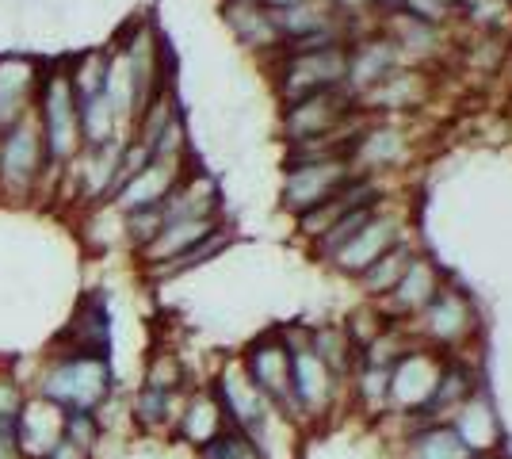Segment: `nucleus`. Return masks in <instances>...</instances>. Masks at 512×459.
Instances as JSON below:
<instances>
[{"label": "nucleus", "instance_id": "1", "mask_svg": "<svg viewBox=\"0 0 512 459\" xmlns=\"http://www.w3.org/2000/svg\"><path fill=\"white\" fill-rule=\"evenodd\" d=\"M279 337L291 349V402H287V421L299 425L302 437L344 421L348 383L329 372L325 360L310 349V329H306V322L279 326Z\"/></svg>", "mask_w": 512, "mask_h": 459}, {"label": "nucleus", "instance_id": "2", "mask_svg": "<svg viewBox=\"0 0 512 459\" xmlns=\"http://www.w3.org/2000/svg\"><path fill=\"white\" fill-rule=\"evenodd\" d=\"M27 391L46 398L62 414H73V410L96 414L107 398L119 394V372H115V360L107 356L50 349L31 372Z\"/></svg>", "mask_w": 512, "mask_h": 459}, {"label": "nucleus", "instance_id": "3", "mask_svg": "<svg viewBox=\"0 0 512 459\" xmlns=\"http://www.w3.org/2000/svg\"><path fill=\"white\" fill-rule=\"evenodd\" d=\"M0 199L8 203L58 199V176L46 161L35 111L0 131Z\"/></svg>", "mask_w": 512, "mask_h": 459}, {"label": "nucleus", "instance_id": "4", "mask_svg": "<svg viewBox=\"0 0 512 459\" xmlns=\"http://www.w3.org/2000/svg\"><path fill=\"white\" fill-rule=\"evenodd\" d=\"M35 119L43 131L46 161L62 184V173L81 157L85 142H81V115H77V96L65 73V54L62 58H46L43 81H39V96H35Z\"/></svg>", "mask_w": 512, "mask_h": 459}, {"label": "nucleus", "instance_id": "5", "mask_svg": "<svg viewBox=\"0 0 512 459\" xmlns=\"http://www.w3.org/2000/svg\"><path fill=\"white\" fill-rule=\"evenodd\" d=\"M413 341L428 352H440V356H463L470 352V345L478 341L482 333V314L470 299V291H463L459 284H444L440 295L409 322Z\"/></svg>", "mask_w": 512, "mask_h": 459}, {"label": "nucleus", "instance_id": "6", "mask_svg": "<svg viewBox=\"0 0 512 459\" xmlns=\"http://www.w3.org/2000/svg\"><path fill=\"white\" fill-rule=\"evenodd\" d=\"M409 238H413L409 199L390 196V199H383V203L371 211V219L363 222L360 230L325 261V268H333L344 280H356L363 268H371V264L383 257L386 249H394L398 241H409Z\"/></svg>", "mask_w": 512, "mask_h": 459}, {"label": "nucleus", "instance_id": "7", "mask_svg": "<svg viewBox=\"0 0 512 459\" xmlns=\"http://www.w3.org/2000/svg\"><path fill=\"white\" fill-rule=\"evenodd\" d=\"M268 66L272 92L279 104H295L302 96H314L325 88H341L348 81V46L325 50H279ZM348 88V85H344Z\"/></svg>", "mask_w": 512, "mask_h": 459}, {"label": "nucleus", "instance_id": "8", "mask_svg": "<svg viewBox=\"0 0 512 459\" xmlns=\"http://www.w3.org/2000/svg\"><path fill=\"white\" fill-rule=\"evenodd\" d=\"M356 176L348 157H295L283 161V184H279V207L299 219L302 211L318 207L333 196L337 188H344Z\"/></svg>", "mask_w": 512, "mask_h": 459}, {"label": "nucleus", "instance_id": "9", "mask_svg": "<svg viewBox=\"0 0 512 459\" xmlns=\"http://www.w3.org/2000/svg\"><path fill=\"white\" fill-rule=\"evenodd\" d=\"M360 111V100L352 88H325L314 96H302L295 104H279V138L287 146L295 142H310L321 134L337 131L341 123H348Z\"/></svg>", "mask_w": 512, "mask_h": 459}, {"label": "nucleus", "instance_id": "10", "mask_svg": "<svg viewBox=\"0 0 512 459\" xmlns=\"http://www.w3.org/2000/svg\"><path fill=\"white\" fill-rule=\"evenodd\" d=\"M237 360H241L245 375L253 379L256 391L287 417V402H291V349L279 337V329L256 333L253 341L237 352Z\"/></svg>", "mask_w": 512, "mask_h": 459}, {"label": "nucleus", "instance_id": "11", "mask_svg": "<svg viewBox=\"0 0 512 459\" xmlns=\"http://www.w3.org/2000/svg\"><path fill=\"white\" fill-rule=\"evenodd\" d=\"M54 349L62 352H92V356H107L115 360V314H111V299L104 287H92L81 295V303L73 306L69 322L58 333Z\"/></svg>", "mask_w": 512, "mask_h": 459}, {"label": "nucleus", "instance_id": "12", "mask_svg": "<svg viewBox=\"0 0 512 459\" xmlns=\"http://www.w3.org/2000/svg\"><path fill=\"white\" fill-rule=\"evenodd\" d=\"M409 150H413V134H409L406 119H375L371 115V123L356 138L348 161L363 176H394L402 173V165L409 161Z\"/></svg>", "mask_w": 512, "mask_h": 459}, {"label": "nucleus", "instance_id": "13", "mask_svg": "<svg viewBox=\"0 0 512 459\" xmlns=\"http://www.w3.org/2000/svg\"><path fill=\"white\" fill-rule=\"evenodd\" d=\"M448 268L440 261H432L425 249L413 257V264L406 268V276L394 284V291L379 299V303H371L379 314H383L386 322H398V326H409L421 310H425L436 295H440V287L448 284Z\"/></svg>", "mask_w": 512, "mask_h": 459}, {"label": "nucleus", "instance_id": "14", "mask_svg": "<svg viewBox=\"0 0 512 459\" xmlns=\"http://www.w3.org/2000/svg\"><path fill=\"white\" fill-rule=\"evenodd\" d=\"M444 368L440 352H428L421 345L413 349L390 368V414L394 417H417L425 410V402L436 391V379Z\"/></svg>", "mask_w": 512, "mask_h": 459}, {"label": "nucleus", "instance_id": "15", "mask_svg": "<svg viewBox=\"0 0 512 459\" xmlns=\"http://www.w3.org/2000/svg\"><path fill=\"white\" fill-rule=\"evenodd\" d=\"M432 96V81L421 66H402L394 69L390 77H383L379 85H371L360 92V108L375 119H406L413 111H421Z\"/></svg>", "mask_w": 512, "mask_h": 459}, {"label": "nucleus", "instance_id": "16", "mask_svg": "<svg viewBox=\"0 0 512 459\" xmlns=\"http://www.w3.org/2000/svg\"><path fill=\"white\" fill-rule=\"evenodd\" d=\"M46 58L27 50H0V131L35 111Z\"/></svg>", "mask_w": 512, "mask_h": 459}, {"label": "nucleus", "instance_id": "17", "mask_svg": "<svg viewBox=\"0 0 512 459\" xmlns=\"http://www.w3.org/2000/svg\"><path fill=\"white\" fill-rule=\"evenodd\" d=\"M195 165V153L192 157H150L146 161V169H138V173L130 176L127 184L111 196V207L115 211H142V207H161L165 196H169L172 188L184 180V173Z\"/></svg>", "mask_w": 512, "mask_h": 459}, {"label": "nucleus", "instance_id": "18", "mask_svg": "<svg viewBox=\"0 0 512 459\" xmlns=\"http://www.w3.org/2000/svg\"><path fill=\"white\" fill-rule=\"evenodd\" d=\"M218 16L226 23V31L234 35L237 46H245L260 62H272L279 54V31L272 12L260 0H222Z\"/></svg>", "mask_w": 512, "mask_h": 459}, {"label": "nucleus", "instance_id": "19", "mask_svg": "<svg viewBox=\"0 0 512 459\" xmlns=\"http://www.w3.org/2000/svg\"><path fill=\"white\" fill-rule=\"evenodd\" d=\"M161 219H226L222 215V188H218V176L207 173L199 161L184 173V180L172 188L165 203H161ZM161 222V226H165Z\"/></svg>", "mask_w": 512, "mask_h": 459}, {"label": "nucleus", "instance_id": "20", "mask_svg": "<svg viewBox=\"0 0 512 459\" xmlns=\"http://www.w3.org/2000/svg\"><path fill=\"white\" fill-rule=\"evenodd\" d=\"M230 425H226V417H222V406H218V398L211 394L207 387V379L203 383H195L192 391L184 394V406H180V417H176V429H172V444H184V448H207L214 437H222Z\"/></svg>", "mask_w": 512, "mask_h": 459}, {"label": "nucleus", "instance_id": "21", "mask_svg": "<svg viewBox=\"0 0 512 459\" xmlns=\"http://www.w3.org/2000/svg\"><path fill=\"white\" fill-rule=\"evenodd\" d=\"M482 387V375L474 368L470 352L463 356H444V368H440V379H436V391L425 402V410L417 414V421H451L455 410L467 402L470 394Z\"/></svg>", "mask_w": 512, "mask_h": 459}, {"label": "nucleus", "instance_id": "22", "mask_svg": "<svg viewBox=\"0 0 512 459\" xmlns=\"http://www.w3.org/2000/svg\"><path fill=\"white\" fill-rule=\"evenodd\" d=\"M402 66H406V58L398 54V46L390 43L383 31H371V35H360L348 43V81L344 85L360 96Z\"/></svg>", "mask_w": 512, "mask_h": 459}, {"label": "nucleus", "instance_id": "23", "mask_svg": "<svg viewBox=\"0 0 512 459\" xmlns=\"http://www.w3.org/2000/svg\"><path fill=\"white\" fill-rule=\"evenodd\" d=\"M222 222L226 219H172V222H165V226L150 238V245H142V249L134 253V261H138L142 272H150V268H157V264H165V261H176V257L188 253L192 245H199L203 238H211Z\"/></svg>", "mask_w": 512, "mask_h": 459}, {"label": "nucleus", "instance_id": "24", "mask_svg": "<svg viewBox=\"0 0 512 459\" xmlns=\"http://www.w3.org/2000/svg\"><path fill=\"white\" fill-rule=\"evenodd\" d=\"M451 429L459 433V440L467 444L474 456H490V452H501V417L493 410L486 387L470 394L467 402L455 410V417L448 421Z\"/></svg>", "mask_w": 512, "mask_h": 459}, {"label": "nucleus", "instance_id": "25", "mask_svg": "<svg viewBox=\"0 0 512 459\" xmlns=\"http://www.w3.org/2000/svg\"><path fill=\"white\" fill-rule=\"evenodd\" d=\"M390 459H474L467 444L448 421H417L409 425V433L398 444H390Z\"/></svg>", "mask_w": 512, "mask_h": 459}, {"label": "nucleus", "instance_id": "26", "mask_svg": "<svg viewBox=\"0 0 512 459\" xmlns=\"http://www.w3.org/2000/svg\"><path fill=\"white\" fill-rule=\"evenodd\" d=\"M184 394H188V391H184ZM184 394L153 391V387H138V391H134V398L127 402L130 425H134L142 437L172 440L176 417H180V406H184Z\"/></svg>", "mask_w": 512, "mask_h": 459}, {"label": "nucleus", "instance_id": "27", "mask_svg": "<svg viewBox=\"0 0 512 459\" xmlns=\"http://www.w3.org/2000/svg\"><path fill=\"white\" fill-rule=\"evenodd\" d=\"M62 437V410L39 394H27L20 414V448L27 459H46V452Z\"/></svg>", "mask_w": 512, "mask_h": 459}, {"label": "nucleus", "instance_id": "28", "mask_svg": "<svg viewBox=\"0 0 512 459\" xmlns=\"http://www.w3.org/2000/svg\"><path fill=\"white\" fill-rule=\"evenodd\" d=\"M421 253V245L409 238V241H398L394 249H386L379 261L371 264V268H363L360 276L352 280V284L360 287L363 303H379V299H386L390 291H394V284L406 276V268L413 264V257Z\"/></svg>", "mask_w": 512, "mask_h": 459}, {"label": "nucleus", "instance_id": "29", "mask_svg": "<svg viewBox=\"0 0 512 459\" xmlns=\"http://www.w3.org/2000/svg\"><path fill=\"white\" fill-rule=\"evenodd\" d=\"M237 241V230L230 226V222H222L218 230H214L211 238H203L199 245H192L188 253H180L176 261H165L157 264V268H150V272H142L150 284H169V280H180V276H188V272H195V268H203V264L218 261L230 245Z\"/></svg>", "mask_w": 512, "mask_h": 459}, {"label": "nucleus", "instance_id": "30", "mask_svg": "<svg viewBox=\"0 0 512 459\" xmlns=\"http://www.w3.org/2000/svg\"><path fill=\"white\" fill-rule=\"evenodd\" d=\"M306 329H310V349L325 360L329 372L348 383V375L356 372V364H360V349L348 337L344 322H306Z\"/></svg>", "mask_w": 512, "mask_h": 459}, {"label": "nucleus", "instance_id": "31", "mask_svg": "<svg viewBox=\"0 0 512 459\" xmlns=\"http://www.w3.org/2000/svg\"><path fill=\"white\" fill-rule=\"evenodd\" d=\"M142 387L184 394V391H192V387H195V379H192V368H188V360H184L180 352H176V349H157V352H150V360H146Z\"/></svg>", "mask_w": 512, "mask_h": 459}, {"label": "nucleus", "instance_id": "32", "mask_svg": "<svg viewBox=\"0 0 512 459\" xmlns=\"http://www.w3.org/2000/svg\"><path fill=\"white\" fill-rule=\"evenodd\" d=\"M81 230H85V245L92 253L127 249V238H123V211H115L111 203H100V207L81 211Z\"/></svg>", "mask_w": 512, "mask_h": 459}, {"label": "nucleus", "instance_id": "33", "mask_svg": "<svg viewBox=\"0 0 512 459\" xmlns=\"http://www.w3.org/2000/svg\"><path fill=\"white\" fill-rule=\"evenodd\" d=\"M62 440L69 444H77L81 452L96 459L100 456V444L107 440L104 425H100V417L96 414H85V410H73V414H62Z\"/></svg>", "mask_w": 512, "mask_h": 459}, {"label": "nucleus", "instance_id": "34", "mask_svg": "<svg viewBox=\"0 0 512 459\" xmlns=\"http://www.w3.org/2000/svg\"><path fill=\"white\" fill-rule=\"evenodd\" d=\"M195 459H264V456L256 452L249 437H241L237 429H226V433H222V437H214L207 448H199Z\"/></svg>", "mask_w": 512, "mask_h": 459}, {"label": "nucleus", "instance_id": "35", "mask_svg": "<svg viewBox=\"0 0 512 459\" xmlns=\"http://www.w3.org/2000/svg\"><path fill=\"white\" fill-rule=\"evenodd\" d=\"M0 459H27L20 448V433H0Z\"/></svg>", "mask_w": 512, "mask_h": 459}, {"label": "nucleus", "instance_id": "36", "mask_svg": "<svg viewBox=\"0 0 512 459\" xmlns=\"http://www.w3.org/2000/svg\"><path fill=\"white\" fill-rule=\"evenodd\" d=\"M268 12H283V8H291V4H302V0H260Z\"/></svg>", "mask_w": 512, "mask_h": 459}, {"label": "nucleus", "instance_id": "37", "mask_svg": "<svg viewBox=\"0 0 512 459\" xmlns=\"http://www.w3.org/2000/svg\"><path fill=\"white\" fill-rule=\"evenodd\" d=\"M474 459H509L505 452H490V456H474Z\"/></svg>", "mask_w": 512, "mask_h": 459}, {"label": "nucleus", "instance_id": "38", "mask_svg": "<svg viewBox=\"0 0 512 459\" xmlns=\"http://www.w3.org/2000/svg\"><path fill=\"white\" fill-rule=\"evenodd\" d=\"M509 46H512V35H509Z\"/></svg>", "mask_w": 512, "mask_h": 459}]
</instances>
